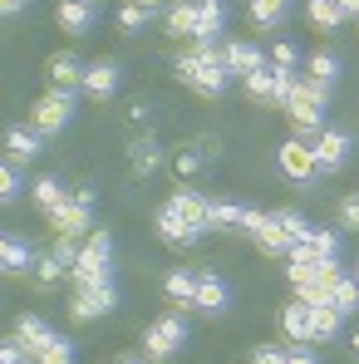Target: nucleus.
<instances>
[{"label": "nucleus", "mask_w": 359, "mask_h": 364, "mask_svg": "<svg viewBox=\"0 0 359 364\" xmlns=\"http://www.w3.org/2000/svg\"><path fill=\"white\" fill-rule=\"evenodd\" d=\"M256 242H261V251H291V237L281 232V222H276V217L261 227V237H256Z\"/></svg>", "instance_id": "nucleus-34"}, {"label": "nucleus", "mask_w": 359, "mask_h": 364, "mask_svg": "<svg viewBox=\"0 0 359 364\" xmlns=\"http://www.w3.org/2000/svg\"><path fill=\"white\" fill-rule=\"evenodd\" d=\"M55 256H60L64 266L74 271V261H79V246H74V237H60V242H55Z\"/></svg>", "instance_id": "nucleus-40"}, {"label": "nucleus", "mask_w": 359, "mask_h": 364, "mask_svg": "<svg viewBox=\"0 0 359 364\" xmlns=\"http://www.w3.org/2000/svg\"><path fill=\"white\" fill-rule=\"evenodd\" d=\"M315 158H320V173H340L345 163H350V138L345 133H320L315 138Z\"/></svg>", "instance_id": "nucleus-7"}, {"label": "nucleus", "mask_w": 359, "mask_h": 364, "mask_svg": "<svg viewBox=\"0 0 359 364\" xmlns=\"http://www.w3.org/2000/svg\"><path fill=\"white\" fill-rule=\"evenodd\" d=\"M291 94H296V69H276L271 64V104H291Z\"/></svg>", "instance_id": "nucleus-29"}, {"label": "nucleus", "mask_w": 359, "mask_h": 364, "mask_svg": "<svg viewBox=\"0 0 359 364\" xmlns=\"http://www.w3.org/2000/svg\"><path fill=\"white\" fill-rule=\"evenodd\" d=\"M286 364H315V355L305 345H296V350H286Z\"/></svg>", "instance_id": "nucleus-46"}, {"label": "nucleus", "mask_w": 359, "mask_h": 364, "mask_svg": "<svg viewBox=\"0 0 359 364\" xmlns=\"http://www.w3.org/2000/svg\"><path fill=\"white\" fill-rule=\"evenodd\" d=\"M35 364H74V345L55 335V340H50V345H45V350L35 355Z\"/></svg>", "instance_id": "nucleus-31"}, {"label": "nucleus", "mask_w": 359, "mask_h": 364, "mask_svg": "<svg viewBox=\"0 0 359 364\" xmlns=\"http://www.w3.org/2000/svg\"><path fill=\"white\" fill-rule=\"evenodd\" d=\"M182 340H187V325H182L178 315H163V320H153V325H148L143 350H148V360H168V355H178Z\"/></svg>", "instance_id": "nucleus-3"}, {"label": "nucleus", "mask_w": 359, "mask_h": 364, "mask_svg": "<svg viewBox=\"0 0 359 364\" xmlns=\"http://www.w3.org/2000/svg\"><path fill=\"white\" fill-rule=\"evenodd\" d=\"M296 251H305L310 261H340V237L325 232V227H310V237L296 242Z\"/></svg>", "instance_id": "nucleus-15"}, {"label": "nucleus", "mask_w": 359, "mask_h": 364, "mask_svg": "<svg viewBox=\"0 0 359 364\" xmlns=\"http://www.w3.org/2000/svg\"><path fill=\"white\" fill-rule=\"evenodd\" d=\"M271 60H276V69H296V45H286V40H281V45L271 50Z\"/></svg>", "instance_id": "nucleus-41"}, {"label": "nucleus", "mask_w": 359, "mask_h": 364, "mask_svg": "<svg viewBox=\"0 0 359 364\" xmlns=\"http://www.w3.org/2000/svg\"><path fill=\"white\" fill-rule=\"evenodd\" d=\"M335 310L340 315H355L359 310V276H340L335 281Z\"/></svg>", "instance_id": "nucleus-28"}, {"label": "nucleus", "mask_w": 359, "mask_h": 364, "mask_svg": "<svg viewBox=\"0 0 359 364\" xmlns=\"http://www.w3.org/2000/svg\"><path fill=\"white\" fill-rule=\"evenodd\" d=\"M168 207L178 212L182 222H192V227H202V232H207V207H212L207 197H197V192H187V187H182V192L173 197V202H168Z\"/></svg>", "instance_id": "nucleus-19"}, {"label": "nucleus", "mask_w": 359, "mask_h": 364, "mask_svg": "<svg viewBox=\"0 0 359 364\" xmlns=\"http://www.w3.org/2000/svg\"><path fill=\"white\" fill-rule=\"evenodd\" d=\"M25 5H30V0H0V10H5V15H20Z\"/></svg>", "instance_id": "nucleus-47"}, {"label": "nucleus", "mask_w": 359, "mask_h": 364, "mask_svg": "<svg viewBox=\"0 0 359 364\" xmlns=\"http://www.w3.org/2000/svg\"><path fill=\"white\" fill-rule=\"evenodd\" d=\"M340 222H345L350 232H359V197H345V207H340Z\"/></svg>", "instance_id": "nucleus-44"}, {"label": "nucleus", "mask_w": 359, "mask_h": 364, "mask_svg": "<svg viewBox=\"0 0 359 364\" xmlns=\"http://www.w3.org/2000/svg\"><path fill=\"white\" fill-rule=\"evenodd\" d=\"M168 35H192L197 40V0H173L168 5Z\"/></svg>", "instance_id": "nucleus-21"}, {"label": "nucleus", "mask_w": 359, "mask_h": 364, "mask_svg": "<svg viewBox=\"0 0 359 364\" xmlns=\"http://www.w3.org/2000/svg\"><path fill=\"white\" fill-rule=\"evenodd\" d=\"M69 119H74V94L50 89L45 99H35V128H40V133H60Z\"/></svg>", "instance_id": "nucleus-5"}, {"label": "nucleus", "mask_w": 359, "mask_h": 364, "mask_svg": "<svg viewBox=\"0 0 359 364\" xmlns=\"http://www.w3.org/2000/svg\"><path fill=\"white\" fill-rule=\"evenodd\" d=\"M15 340H20V345L30 350V360H35V355H40V350H45L55 335H50V325H45L40 315H20V325H15Z\"/></svg>", "instance_id": "nucleus-16"}, {"label": "nucleus", "mask_w": 359, "mask_h": 364, "mask_svg": "<svg viewBox=\"0 0 359 364\" xmlns=\"http://www.w3.org/2000/svg\"><path fill=\"white\" fill-rule=\"evenodd\" d=\"M163 286H168V301L173 305H192V296H197V276H192V271H168V281H163Z\"/></svg>", "instance_id": "nucleus-25"}, {"label": "nucleus", "mask_w": 359, "mask_h": 364, "mask_svg": "<svg viewBox=\"0 0 359 364\" xmlns=\"http://www.w3.org/2000/svg\"><path fill=\"white\" fill-rule=\"evenodd\" d=\"M133 5H143L148 15H153V10H163V0H133Z\"/></svg>", "instance_id": "nucleus-48"}, {"label": "nucleus", "mask_w": 359, "mask_h": 364, "mask_svg": "<svg viewBox=\"0 0 359 364\" xmlns=\"http://www.w3.org/2000/svg\"><path fill=\"white\" fill-rule=\"evenodd\" d=\"M84 74H89V64L74 60V55H55L50 60V79H55V89H64V94L84 89Z\"/></svg>", "instance_id": "nucleus-10"}, {"label": "nucleus", "mask_w": 359, "mask_h": 364, "mask_svg": "<svg viewBox=\"0 0 359 364\" xmlns=\"http://www.w3.org/2000/svg\"><path fill=\"white\" fill-rule=\"evenodd\" d=\"M114 89H119V64H114V60L89 64V74H84V94H89V99H109Z\"/></svg>", "instance_id": "nucleus-13"}, {"label": "nucleus", "mask_w": 359, "mask_h": 364, "mask_svg": "<svg viewBox=\"0 0 359 364\" xmlns=\"http://www.w3.org/2000/svg\"><path fill=\"white\" fill-rule=\"evenodd\" d=\"M5 148H10V163H25L40 153V128H10L5 133Z\"/></svg>", "instance_id": "nucleus-20"}, {"label": "nucleus", "mask_w": 359, "mask_h": 364, "mask_svg": "<svg viewBox=\"0 0 359 364\" xmlns=\"http://www.w3.org/2000/svg\"><path fill=\"white\" fill-rule=\"evenodd\" d=\"M340 310L335 305H310V325H315V340H335L340 335Z\"/></svg>", "instance_id": "nucleus-26"}, {"label": "nucleus", "mask_w": 359, "mask_h": 364, "mask_svg": "<svg viewBox=\"0 0 359 364\" xmlns=\"http://www.w3.org/2000/svg\"><path fill=\"white\" fill-rule=\"evenodd\" d=\"M241 217H246V207H237V202H212V207H207V232L241 227Z\"/></svg>", "instance_id": "nucleus-24"}, {"label": "nucleus", "mask_w": 359, "mask_h": 364, "mask_svg": "<svg viewBox=\"0 0 359 364\" xmlns=\"http://www.w3.org/2000/svg\"><path fill=\"white\" fill-rule=\"evenodd\" d=\"M119 305V291H114V281H104V286H89V291H79L74 301H69V320H99V315H109Z\"/></svg>", "instance_id": "nucleus-4"}, {"label": "nucleus", "mask_w": 359, "mask_h": 364, "mask_svg": "<svg viewBox=\"0 0 359 364\" xmlns=\"http://www.w3.org/2000/svg\"><path fill=\"white\" fill-rule=\"evenodd\" d=\"M276 222H281V232L291 237V246H296V242H305V237H310V222H305L300 212H276Z\"/></svg>", "instance_id": "nucleus-35"}, {"label": "nucleus", "mask_w": 359, "mask_h": 364, "mask_svg": "<svg viewBox=\"0 0 359 364\" xmlns=\"http://www.w3.org/2000/svg\"><path fill=\"white\" fill-rule=\"evenodd\" d=\"M305 10H310V25H315V30H340V25H345L340 0H310Z\"/></svg>", "instance_id": "nucleus-23"}, {"label": "nucleus", "mask_w": 359, "mask_h": 364, "mask_svg": "<svg viewBox=\"0 0 359 364\" xmlns=\"http://www.w3.org/2000/svg\"><path fill=\"white\" fill-rule=\"evenodd\" d=\"M281 330H286V340H296V345H305V340H315V325H310V305L291 301L286 310H281Z\"/></svg>", "instance_id": "nucleus-9"}, {"label": "nucleus", "mask_w": 359, "mask_h": 364, "mask_svg": "<svg viewBox=\"0 0 359 364\" xmlns=\"http://www.w3.org/2000/svg\"><path fill=\"white\" fill-rule=\"evenodd\" d=\"M158 237H163V242H173V246H192L197 237H202V227L182 222L173 207H163V212H158Z\"/></svg>", "instance_id": "nucleus-12"}, {"label": "nucleus", "mask_w": 359, "mask_h": 364, "mask_svg": "<svg viewBox=\"0 0 359 364\" xmlns=\"http://www.w3.org/2000/svg\"><path fill=\"white\" fill-rule=\"evenodd\" d=\"M227 25V0H197V40H217Z\"/></svg>", "instance_id": "nucleus-17"}, {"label": "nucleus", "mask_w": 359, "mask_h": 364, "mask_svg": "<svg viewBox=\"0 0 359 364\" xmlns=\"http://www.w3.org/2000/svg\"><path fill=\"white\" fill-rule=\"evenodd\" d=\"M197 168H202V158H197V153H178V173H182V178H192Z\"/></svg>", "instance_id": "nucleus-45"}, {"label": "nucleus", "mask_w": 359, "mask_h": 364, "mask_svg": "<svg viewBox=\"0 0 359 364\" xmlns=\"http://www.w3.org/2000/svg\"><path fill=\"white\" fill-rule=\"evenodd\" d=\"M246 94H251V99H266V104H271V69H266V64H261V69H256V74L246 79Z\"/></svg>", "instance_id": "nucleus-38"}, {"label": "nucleus", "mask_w": 359, "mask_h": 364, "mask_svg": "<svg viewBox=\"0 0 359 364\" xmlns=\"http://www.w3.org/2000/svg\"><path fill=\"white\" fill-rule=\"evenodd\" d=\"M89 212H94V192L79 187L74 197H64L60 207L50 212V222H55L60 237H84V232H89Z\"/></svg>", "instance_id": "nucleus-2"}, {"label": "nucleus", "mask_w": 359, "mask_h": 364, "mask_svg": "<svg viewBox=\"0 0 359 364\" xmlns=\"http://www.w3.org/2000/svg\"><path fill=\"white\" fill-rule=\"evenodd\" d=\"M119 364H148V360H138V355H128V360H119Z\"/></svg>", "instance_id": "nucleus-50"}, {"label": "nucleus", "mask_w": 359, "mask_h": 364, "mask_svg": "<svg viewBox=\"0 0 359 364\" xmlns=\"http://www.w3.org/2000/svg\"><path fill=\"white\" fill-rule=\"evenodd\" d=\"M143 25H148V10L128 0V5L119 10V30H128V35H133V30H143Z\"/></svg>", "instance_id": "nucleus-37"}, {"label": "nucleus", "mask_w": 359, "mask_h": 364, "mask_svg": "<svg viewBox=\"0 0 359 364\" xmlns=\"http://www.w3.org/2000/svg\"><path fill=\"white\" fill-rule=\"evenodd\" d=\"M64 271H69V266H64V261L55 256V251L35 261V276H40V286H60V276H64Z\"/></svg>", "instance_id": "nucleus-33"}, {"label": "nucleus", "mask_w": 359, "mask_h": 364, "mask_svg": "<svg viewBox=\"0 0 359 364\" xmlns=\"http://www.w3.org/2000/svg\"><path fill=\"white\" fill-rule=\"evenodd\" d=\"M251 364H286V350H276V345H261V350L251 355Z\"/></svg>", "instance_id": "nucleus-43"}, {"label": "nucleus", "mask_w": 359, "mask_h": 364, "mask_svg": "<svg viewBox=\"0 0 359 364\" xmlns=\"http://www.w3.org/2000/svg\"><path fill=\"white\" fill-rule=\"evenodd\" d=\"M305 74H310V79H320V84H335V74H340V60H335L330 50H315V55L305 60Z\"/></svg>", "instance_id": "nucleus-27"}, {"label": "nucleus", "mask_w": 359, "mask_h": 364, "mask_svg": "<svg viewBox=\"0 0 359 364\" xmlns=\"http://www.w3.org/2000/svg\"><path fill=\"white\" fill-rule=\"evenodd\" d=\"M15 192H20V173H15V163H5V168H0V197L10 202Z\"/></svg>", "instance_id": "nucleus-39"}, {"label": "nucleus", "mask_w": 359, "mask_h": 364, "mask_svg": "<svg viewBox=\"0 0 359 364\" xmlns=\"http://www.w3.org/2000/svg\"><path fill=\"white\" fill-rule=\"evenodd\" d=\"M158 163H163V148H158V143H138V148H133V168H138V173H153Z\"/></svg>", "instance_id": "nucleus-36"}, {"label": "nucleus", "mask_w": 359, "mask_h": 364, "mask_svg": "<svg viewBox=\"0 0 359 364\" xmlns=\"http://www.w3.org/2000/svg\"><path fill=\"white\" fill-rule=\"evenodd\" d=\"M340 10H345V15H359V0H340Z\"/></svg>", "instance_id": "nucleus-49"}, {"label": "nucleus", "mask_w": 359, "mask_h": 364, "mask_svg": "<svg viewBox=\"0 0 359 364\" xmlns=\"http://www.w3.org/2000/svg\"><path fill=\"white\" fill-rule=\"evenodd\" d=\"M109 251H114L109 232H94V237H89V246H84V251H79V261H74V286H79V291H89V286H104V281H109Z\"/></svg>", "instance_id": "nucleus-1"}, {"label": "nucleus", "mask_w": 359, "mask_h": 364, "mask_svg": "<svg viewBox=\"0 0 359 364\" xmlns=\"http://www.w3.org/2000/svg\"><path fill=\"white\" fill-rule=\"evenodd\" d=\"M192 305L207 310V315L227 310V286H222V276H197V296H192Z\"/></svg>", "instance_id": "nucleus-18"}, {"label": "nucleus", "mask_w": 359, "mask_h": 364, "mask_svg": "<svg viewBox=\"0 0 359 364\" xmlns=\"http://www.w3.org/2000/svg\"><path fill=\"white\" fill-rule=\"evenodd\" d=\"M30 261H35V256H30V246L20 242V237H5V242H0V266H5L10 276L30 271Z\"/></svg>", "instance_id": "nucleus-22"}, {"label": "nucleus", "mask_w": 359, "mask_h": 364, "mask_svg": "<svg viewBox=\"0 0 359 364\" xmlns=\"http://www.w3.org/2000/svg\"><path fill=\"white\" fill-rule=\"evenodd\" d=\"M286 114L296 119V128H300V133H315V128H320V114H325V109H320V104H315V99L305 94V84L296 79V94H291V104H286Z\"/></svg>", "instance_id": "nucleus-11"}, {"label": "nucleus", "mask_w": 359, "mask_h": 364, "mask_svg": "<svg viewBox=\"0 0 359 364\" xmlns=\"http://www.w3.org/2000/svg\"><path fill=\"white\" fill-rule=\"evenodd\" d=\"M222 60H227V74H237V79H251L256 69H261V50L256 45H246V40H227L222 45Z\"/></svg>", "instance_id": "nucleus-8"}, {"label": "nucleus", "mask_w": 359, "mask_h": 364, "mask_svg": "<svg viewBox=\"0 0 359 364\" xmlns=\"http://www.w3.org/2000/svg\"><path fill=\"white\" fill-rule=\"evenodd\" d=\"M286 5H291V0H251V20H256V25H276V20L286 15Z\"/></svg>", "instance_id": "nucleus-32"}, {"label": "nucleus", "mask_w": 359, "mask_h": 364, "mask_svg": "<svg viewBox=\"0 0 359 364\" xmlns=\"http://www.w3.org/2000/svg\"><path fill=\"white\" fill-rule=\"evenodd\" d=\"M266 222H271V217H266V212H256V207H246V217H241V227H246L251 237H261V227H266Z\"/></svg>", "instance_id": "nucleus-42"}, {"label": "nucleus", "mask_w": 359, "mask_h": 364, "mask_svg": "<svg viewBox=\"0 0 359 364\" xmlns=\"http://www.w3.org/2000/svg\"><path fill=\"white\" fill-rule=\"evenodd\" d=\"M281 173L296 182H310L320 173V158H315V143H305V138H291V143H281Z\"/></svg>", "instance_id": "nucleus-6"}, {"label": "nucleus", "mask_w": 359, "mask_h": 364, "mask_svg": "<svg viewBox=\"0 0 359 364\" xmlns=\"http://www.w3.org/2000/svg\"><path fill=\"white\" fill-rule=\"evenodd\" d=\"M60 30L89 35L94 30V0H60Z\"/></svg>", "instance_id": "nucleus-14"}, {"label": "nucleus", "mask_w": 359, "mask_h": 364, "mask_svg": "<svg viewBox=\"0 0 359 364\" xmlns=\"http://www.w3.org/2000/svg\"><path fill=\"white\" fill-rule=\"evenodd\" d=\"M64 197H69V192L60 187V178H40V182H35V202H40L45 212H55V207H60Z\"/></svg>", "instance_id": "nucleus-30"}]
</instances>
